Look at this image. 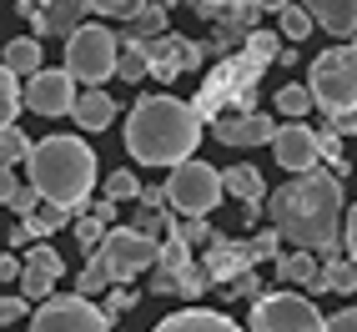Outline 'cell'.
I'll return each instance as SVG.
<instances>
[{
    "instance_id": "cell-1",
    "label": "cell",
    "mask_w": 357,
    "mask_h": 332,
    "mask_svg": "<svg viewBox=\"0 0 357 332\" xmlns=\"http://www.w3.org/2000/svg\"><path fill=\"white\" fill-rule=\"evenodd\" d=\"M267 222L302 252H332L342 242V176L332 166L292 172V181L267 197Z\"/></svg>"
},
{
    "instance_id": "cell-2",
    "label": "cell",
    "mask_w": 357,
    "mask_h": 332,
    "mask_svg": "<svg viewBox=\"0 0 357 332\" xmlns=\"http://www.w3.org/2000/svg\"><path fill=\"white\" fill-rule=\"evenodd\" d=\"M202 111L176 96H141L126 116V151L141 166H176L202 146Z\"/></svg>"
},
{
    "instance_id": "cell-3",
    "label": "cell",
    "mask_w": 357,
    "mask_h": 332,
    "mask_svg": "<svg viewBox=\"0 0 357 332\" xmlns=\"http://www.w3.org/2000/svg\"><path fill=\"white\" fill-rule=\"evenodd\" d=\"M26 166H31V186L45 202H61L66 211H76V206L91 202V186H96V151H91L81 136H45V141H36Z\"/></svg>"
},
{
    "instance_id": "cell-4",
    "label": "cell",
    "mask_w": 357,
    "mask_h": 332,
    "mask_svg": "<svg viewBox=\"0 0 357 332\" xmlns=\"http://www.w3.org/2000/svg\"><path fill=\"white\" fill-rule=\"evenodd\" d=\"M261 70H267V66H261L257 56H247V51L222 56V66L202 81L197 101H192L202 111V121H217L222 106L227 111H257V81H261Z\"/></svg>"
},
{
    "instance_id": "cell-5",
    "label": "cell",
    "mask_w": 357,
    "mask_h": 332,
    "mask_svg": "<svg viewBox=\"0 0 357 332\" xmlns=\"http://www.w3.org/2000/svg\"><path fill=\"white\" fill-rule=\"evenodd\" d=\"M307 91H312V106L327 116L357 106V40H337L332 51H322L307 70Z\"/></svg>"
},
{
    "instance_id": "cell-6",
    "label": "cell",
    "mask_w": 357,
    "mask_h": 332,
    "mask_svg": "<svg viewBox=\"0 0 357 332\" xmlns=\"http://www.w3.org/2000/svg\"><path fill=\"white\" fill-rule=\"evenodd\" d=\"M156 252H161V242L141 236L136 227H116V232H106L101 242L91 247V257L106 267L111 287H126V282H136L141 272H151L156 267Z\"/></svg>"
},
{
    "instance_id": "cell-7",
    "label": "cell",
    "mask_w": 357,
    "mask_h": 332,
    "mask_svg": "<svg viewBox=\"0 0 357 332\" xmlns=\"http://www.w3.org/2000/svg\"><path fill=\"white\" fill-rule=\"evenodd\" d=\"M222 197H227L222 172H217V166H206V161H197V156L176 161L172 176H166V206H176L181 217H206Z\"/></svg>"
},
{
    "instance_id": "cell-8",
    "label": "cell",
    "mask_w": 357,
    "mask_h": 332,
    "mask_svg": "<svg viewBox=\"0 0 357 332\" xmlns=\"http://www.w3.org/2000/svg\"><path fill=\"white\" fill-rule=\"evenodd\" d=\"M116 51H121V40H116L106 26H76L66 36V70L70 81L81 86H101L116 76Z\"/></svg>"
},
{
    "instance_id": "cell-9",
    "label": "cell",
    "mask_w": 357,
    "mask_h": 332,
    "mask_svg": "<svg viewBox=\"0 0 357 332\" xmlns=\"http://www.w3.org/2000/svg\"><path fill=\"white\" fill-rule=\"evenodd\" d=\"M247 332H322V312L307 292H261L252 297Z\"/></svg>"
},
{
    "instance_id": "cell-10",
    "label": "cell",
    "mask_w": 357,
    "mask_h": 332,
    "mask_svg": "<svg viewBox=\"0 0 357 332\" xmlns=\"http://www.w3.org/2000/svg\"><path fill=\"white\" fill-rule=\"evenodd\" d=\"M31 332H111V317L101 312L91 297L70 292V297H45L31 317Z\"/></svg>"
},
{
    "instance_id": "cell-11",
    "label": "cell",
    "mask_w": 357,
    "mask_h": 332,
    "mask_svg": "<svg viewBox=\"0 0 357 332\" xmlns=\"http://www.w3.org/2000/svg\"><path fill=\"white\" fill-rule=\"evenodd\" d=\"M141 56H146V70L156 81H176L181 70H197L202 66V45L197 40H181V36H151V40H136Z\"/></svg>"
},
{
    "instance_id": "cell-12",
    "label": "cell",
    "mask_w": 357,
    "mask_h": 332,
    "mask_svg": "<svg viewBox=\"0 0 357 332\" xmlns=\"http://www.w3.org/2000/svg\"><path fill=\"white\" fill-rule=\"evenodd\" d=\"M20 101L36 116H70V106H76V81H70V70H36V76H26Z\"/></svg>"
},
{
    "instance_id": "cell-13",
    "label": "cell",
    "mask_w": 357,
    "mask_h": 332,
    "mask_svg": "<svg viewBox=\"0 0 357 332\" xmlns=\"http://www.w3.org/2000/svg\"><path fill=\"white\" fill-rule=\"evenodd\" d=\"M211 131H217L222 146H272L277 121L267 111H227V116L211 121Z\"/></svg>"
},
{
    "instance_id": "cell-14",
    "label": "cell",
    "mask_w": 357,
    "mask_h": 332,
    "mask_svg": "<svg viewBox=\"0 0 357 332\" xmlns=\"http://www.w3.org/2000/svg\"><path fill=\"white\" fill-rule=\"evenodd\" d=\"M272 156L282 172H307V166H317V131L307 121H287L272 131Z\"/></svg>"
},
{
    "instance_id": "cell-15",
    "label": "cell",
    "mask_w": 357,
    "mask_h": 332,
    "mask_svg": "<svg viewBox=\"0 0 357 332\" xmlns=\"http://www.w3.org/2000/svg\"><path fill=\"white\" fill-rule=\"evenodd\" d=\"M202 267H206L211 282H231L236 272H247V267H252V252H247V242L211 236V242H206V257H202Z\"/></svg>"
},
{
    "instance_id": "cell-16",
    "label": "cell",
    "mask_w": 357,
    "mask_h": 332,
    "mask_svg": "<svg viewBox=\"0 0 357 332\" xmlns=\"http://www.w3.org/2000/svg\"><path fill=\"white\" fill-rule=\"evenodd\" d=\"M151 332H242V327L222 312H211V307H181V312L161 317Z\"/></svg>"
},
{
    "instance_id": "cell-17",
    "label": "cell",
    "mask_w": 357,
    "mask_h": 332,
    "mask_svg": "<svg viewBox=\"0 0 357 332\" xmlns=\"http://www.w3.org/2000/svg\"><path fill=\"white\" fill-rule=\"evenodd\" d=\"M302 6L317 20V31H332L337 40H347L357 31V0H302Z\"/></svg>"
},
{
    "instance_id": "cell-18",
    "label": "cell",
    "mask_w": 357,
    "mask_h": 332,
    "mask_svg": "<svg viewBox=\"0 0 357 332\" xmlns=\"http://www.w3.org/2000/svg\"><path fill=\"white\" fill-rule=\"evenodd\" d=\"M81 10H86L81 0H45L31 26H36V36H70L81 26Z\"/></svg>"
},
{
    "instance_id": "cell-19",
    "label": "cell",
    "mask_w": 357,
    "mask_h": 332,
    "mask_svg": "<svg viewBox=\"0 0 357 332\" xmlns=\"http://www.w3.org/2000/svg\"><path fill=\"white\" fill-rule=\"evenodd\" d=\"M70 116H76V126L81 131H106L116 121V101L106 96L101 86H91L86 96H76V106H70Z\"/></svg>"
},
{
    "instance_id": "cell-20",
    "label": "cell",
    "mask_w": 357,
    "mask_h": 332,
    "mask_svg": "<svg viewBox=\"0 0 357 332\" xmlns=\"http://www.w3.org/2000/svg\"><path fill=\"white\" fill-rule=\"evenodd\" d=\"M0 61H6L15 76H36V70H40V36H15V40H6Z\"/></svg>"
},
{
    "instance_id": "cell-21",
    "label": "cell",
    "mask_w": 357,
    "mask_h": 332,
    "mask_svg": "<svg viewBox=\"0 0 357 332\" xmlns=\"http://www.w3.org/2000/svg\"><path fill=\"white\" fill-rule=\"evenodd\" d=\"M322 257H327V262H317V272L327 282V292H357V262H352V257H342L337 247L322 252Z\"/></svg>"
},
{
    "instance_id": "cell-22",
    "label": "cell",
    "mask_w": 357,
    "mask_h": 332,
    "mask_svg": "<svg viewBox=\"0 0 357 332\" xmlns=\"http://www.w3.org/2000/svg\"><path fill=\"white\" fill-rule=\"evenodd\" d=\"M151 36H166V10L156 6V0H146L131 20H126V36H116V40H151Z\"/></svg>"
},
{
    "instance_id": "cell-23",
    "label": "cell",
    "mask_w": 357,
    "mask_h": 332,
    "mask_svg": "<svg viewBox=\"0 0 357 332\" xmlns=\"http://www.w3.org/2000/svg\"><path fill=\"white\" fill-rule=\"evenodd\" d=\"M222 186L231 197H242V202H261V186H267V181H261L257 166L242 161V166H227V172H222Z\"/></svg>"
},
{
    "instance_id": "cell-24",
    "label": "cell",
    "mask_w": 357,
    "mask_h": 332,
    "mask_svg": "<svg viewBox=\"0 0 357 332\" xmlns=\"http://www.w3.org/2000/svg\"><path fill=\"white\" fill-rule=\"evenodd\" d=\"M272 262H277V277H282V282H297V287H302V282L317 272V252H302V247H292V252H277Z\"/></svg>"
},
{
    "instance_id": "cell-25",
    "label": "cell",
    "mask_w": 357,
    "mask_h": 332,
    "mask_svg": "<svg viewBox=\"0 0 357 332\" xmlns=\"http://www.w3.org/2000/svg\"><path fill=\"white\" fill-rule=\"evenodd\" d=\"M172 222H176V217H172L166 206H146V202H141V206H136V217H131V227H136L141 236H151V242H161V236L172 232Z\"/></svg>"
},
{
    "instance_id": "cell-26",
    "label": "cell",
    "mask_w": 357,
    "mask_h": 332,
    "mask_svg": "<svg viewBox=\"0 0 357 332\" xmlns=\"http://www.w3.org/2000/svg\"><path fill=\"white\" fill-rule=\"evenodd\" d=\"M20 116V76L0 61V126H10Z\"/></svg>"
},
{
    "instance_id": "cell-27",
    "label": "cell",
    "mask_w": 357,
    "mask_h": 332,
    "mask_svg": "<svg viewBox=\"0 0 357 332\" xmlns=\"http://www.w3.org/2000/svg\"><path fill=\"white\" fill-rule=\"evenodd\" d=\"M31 146H36V141H31L26 131H20L15 121H10V126H0V161H6V166L26 161V156H31Z\"/></svg>"
},
{
    "instance_id": "cell-28",
    "label": "cell",
    "mask_w": 357,
    "mask_h": 332,
    "mask_svg": "<svg viewBox=\"0 0 357 332\" xmlns=\"http://www.w3.org/2000/svg\"><path fill=\"white\" fill-rule=\"evenodd\" d=\"M277 111L287 116V121H302V116L312 111V91L307 86H282L277 91Z\"/></svg>"
},
{
    "instance_id": "cell-29",
    "label": "cell",
    "mask_w": 357,
    "mask_h": 332,
    "mask_svg": "<svg viewBox=\"0 0 357 332\" xmlns=\"http://www.w3.org/2000/svg\"><path fill=\"white\" fill-rule=\"evenodd\" d=\"M277 15H282V36H287V40H307V36L317 31V20L307 15V6H297V0H292L287 10H277Z\"/></svg>"
},
{
    "instance_id": "cell-30",
    "label": "cell",
    "mask_w": 357,
    "mask_h": 332,
    "mask_svg": "<svg viewBox=\"0 0 357 332\" xmlns=\"http://www.w3.org/2000/svg\"><path fill=\"white\" fill-rule=\"evenodd\" d=\"M116 76H121V81H141V76H146V56H141L136 40H121V51H116Z\"/></svg>"
},
{
    "instance_id": "cell-31",
    "label": "cell",
    "mask_w": 357,
    "mask_h": 332,
    "mask_svg": "<svg viewBox=\"0 0 357 332\" xmlns=\"http://www.w3.org/2000/svg\"><path fill=\"white\" fill-rule=\"evenodd\" d=\"M317 161H327L337 176H347V156H342V136H337V126H332V131H317Z\"/></svg>"
},
{
    "instance_id": "cell-32",
    "label": "cell",
    "mask_w": 357,
    "mask_h": 332,
    "mask_svg": "<svg viewBox=\"0 0 357 332\" xmlns=\"http://www.w3.org/2000/svg\"><path fill=\"white\" fill-rule=\"evenodd\" d=\"M51 287H56V277H45V272H36V267L20 262V297H26V302H45Z\"/></svg>"
},
{
    "instance_id": "cell-33",
    "label": "cell",
    "mask_w": 357,
    "mask_h": 332,
    "mask_svg": "<svg viewBox=\"0 0 357 332\" xmlns=\"http://www.w3.org/2000/svg\"><path fill=\"white\" fill-rule=\"evenodd\" d=\"M106 287H111V277H106V267L96 262V257H91V262L81 267V277H76V292L81 297H101Z\"/></svg>"
},
{
    "instance_id": "cell-34",
    "label": "cell",
    "mask_w": 357,
    "mask_h": 332,
    "mask_svg": "<svg viewBox=\"0 0 357 332\" xmlns=\"http://www.w3.org/2000/svg\"><path fill=\"white\" fill-rule=\"evenodd\" d=\"M242 51H247V56H257L261 66H272L282 45H277V36H272V31H261V26H257V31H252V36L242 40Z\"/></svg>"
},
{
    "instance_id": "cell-35",
    "label": "cell",
    "mask_w": 357,
    "mask_h": 332,
    "mask_svg": "<svg viewBox=\"0 0 357 332\" xmlns=\"http://www.w3.org/2000/svg\"><path fill=\"white\" fill-rule=\"evenodd\" d=\"M172 232L181 236V242H186V247H206V242H211V236H217V232H211V227H206V217H181V222H172Z\"/></svg>"
},
{
    "instance_id": "cell-36",
    "label": "cell",
    "mask_w": 357,
    "mask_h": 332,
    "mask_svg": "<svg viewBox=\"0 0 357 332\" xmlns=\"http://www.w3.org/2000/svg\"><path fill=\"white\" fill-rule=\"evenodd\" d=\"M26 267H36V272H45V277H61V272H66L61 252H56V247H45V242H36V247L26 252Z\"/></svg>"
},
{
    "instance_id": "cell-37",
    "label": "cell",
    "mask_w": 357,
    "mask_h": 332,
    "mask_svg": "<svg viewBox=\"0 0 357 332\" xmlns=\"http://www.w3.org/2000/svg\"><path fill=\"white\" fill-rule=\"evenodd\" d=\"M86 10H96V15H111V20H131L146 0H81Z\"/></svg>"
},
{
    "instance_id": "cell-38",
    "label": "cell",
    "mask_w": 357,
    "mask_h": 332,
    "mask_svg": "<svg viewBox=\"0 0 357 332\" xmlns=\"http://www.w3.org/2000/svg\"><path fill=\"white\" fill-rule=\"evenodd\" d=\"M247 252H252V262H272V257L282 252V232H277V227H267V232H257L252 242H247Z\"/></svg>"
},
{
    "instance_id": "cell-39",
    "label": "cell",
    "mask_w": 357,
    "mask_h": 332,
    "mask_svg": "<svg viewBox=\"0 0 357 332\" xmlns=\"http://www.w3.org/2000/svg\"><path fill=\"white\" fill-rule=\"evenodd\" d=\"M106 197H111V202H131V197H141L136 172H111V176H106Z\"/></svg>"
},
{
    "instance_id": "cell-40",
    "label": "cell",
    "mask_w": 357,
    "mask_h": 332,
    "mask_svg": "<svg viewBox=\"0 0 357 332\" xmlns=\"http://www.w3.org/2000/svg\"><path fill=\"white\" fill-rule=\"evenodd\" d=\"M101 227H106V222L96 217V211H91V217H81V222H76V242H81V247L91 252V247H96V242H101V236H106Z\"/></svg>"
},
{
    "instance_id": "cell-41",
    "label": "cell",
    "mask_w": 357,
    "mask_h": 332,
    "mask_svg": "<svg viewBox=\"0 0 357 332\" xmlns=\"http://www.w3.org/2000/svg\"><path fill=\"white\" fill-rule=\"evenodd\" d=\"M231 297H261V277L247 267V272H236L231 277Z\"/></svg>"
},
{
    "instance_id": "cell-42",
    "label": "cell",
    "mask_w": 357,
    "mask_h": 332,
    "mask_svg": "<svg viewBox=\"0 0 357 332\" xmlns=\"http://www.w3.org/2000/svg\"><path fill=\"white\" fill-rule=\"evenodd\" d=\"M36 202H40V192H36V186H15V197H10L6 206H15V217H31V211H36Z\"/></svg>"
},
{
    "instance_id": "cell-43",
    "label": "cell",
    "mask_w": 357,
    "mask_h": 332,
    "mask_svg": "<svg viewBox=\"0 0 357 332\" xmlns=\"http://www.w3.org/2000/svg\"><path fill=\"white\" fill-rule=\"evenodd\" d=\"M31 307H26V297H0V327H10V322H20Z\"/></svg>"
},
{
    "instance_id": "cell-44",
    "label": "cell",
    "mask_w": 357,
    "mask_h": 332,
    "mask_svg": "<svg viewBox=\"0 0 357 332\" xmlns=\"http://www.w3.org/2000/svg\"><path fill=\"white\" fill-rule=\"evenodd\" d=\"M131 307H136V297H131L126 287H116V292L106 297V317H126V312H131Z\"/></svg>"
},
{
    "instance_id": "cell-45",
    "label": "cell",
    "mask_w": 357,
    "mask_h": 332,
    "mask_svg": "<svg viewBox=\"0 0 357 332\" xmlns=\"http://www.w3.org/2000/svg\"><path fill=\"white\" fill-rule=\"evenodd\" d=\"M322 332H357V307H347L337 317H322Z\"/></svg>"
},
{
    "instance_id": "cell-46",
    "label": "cell",
    "mask_w": 357,
    "mask_h": 332,
    "mask_svg": "<svg viewBox=\"0 0 357 332\" xmlns=\"http://www.w3.org/2000/svg\"><path fill=\"white\" fill-rule=\"evenodd\" d=\"M332 126H337V136H357V106L337 111V116H332Z\"/></svg>"
},
{
    "instance_id": "cell-47",
    "label": "cell",
    "mask_w": 357,
    "mask_h": 332,
    "mask_svg": "<svg viewBox=\"0 0 357 332\" xmlns=\"http://www.w3.org/2000/svg\"><path fill=\"white\" fill-rule=\"evenodd\" d=\"M15 186H20V181H15V172H10L6 161H0V206H6V202L15 197Z\"/></svg>"
},
{
    "instance_id": "cell-48",
    "label": "cell",
    "mask_w": 357,
    "mask_h": 332,
    "mask_svg": "<svg viewBox=\"0 0 357 332\" xmlns=\"http://www.w3.org/2000/svg\"><path fill=\"white\" fill-rule=\"evenodd\" d=\"M342 232H347V257L357 262V206L347 211V227H342Z\"/></svg>"
},
{
    "instance_id": "cell-49",
    "label": "cell",
    "mask_w": 357,
    "mask_h": 332,
    "mask_svg": "<svg viewBox=\"0 0 357 332\" xmlns=\"http://www.w3.org/2000/svg\"><path fill=\"white\" fill-rule=\"evenodd\" d=\"M141 202H146V206H166V186H141Z\"/></svg>"
},
{
    "instance_id": "cell-50",
    "label": "cell",
    "mask_w": 357,
    "mask_h": 332,
    "mask_svg": "<svg viewBox=\"0 0 357 332\" xmlns=\"http://www.w3.org/2000/svg\"><path fill=\"white\" fill-rule=\"evenodd\" d=\"M146 287H151V292H161V297H166V292H176V287H172V277L156 272V267H151V282H146Z\"/></svg>"
},
{
    "instance_id": "cell-51",
    "label": "cell",
    "mask_w": 357,
    "mask_h": 332,
    "mask_svg": "<svg viewBox=\"0 0 357 332\" xmlns=\"http://www.w3.org/2000/svg\"><path fill=\"white\" fill-rule=\"evenodd\" d=\"M96 217H101V222H106V227H111V222H116V202H111V197H101V202H96Z\"/></svg>"
},
{
    "instance_id": "cell-52",
    "label": "cell",
    "mask_w": 357,
    "mask_h": 332,
    "mask_svg": "<svg viewBox=\"0 0 357 332\" xmlns=\"http://www.w3.org/2000/svg\"><path fill=\"white\" fill-rule=\"evenodd\" d=\"M10 277H20V262L15 257H0V282H10Z\"/></svg>"
},
{
    "instance_id": "cell-53",
    "label": "cell",
    "mask_w": 357,
    "mask_h": 332,
    "mask_svg": "<svg viewBox=\"0 0 357 332\" xmlns=\"http://www.w3.org/2000/svg\"><path fill=\"white\" fill-rule=\"evenodd\" d=\"M252 6H257V10H287L292 0H252Z\"/></svg>"
},
{
    "instance_id": "cell-54",
    "label": "cell",
    "mask_w": 357,
    "mask_h": 332,
    "mask_svg": "<svg viewBox=\"0 0 357 332\" xmlns=\"http://www.w3.org/2000/svg\"><path fill=\"white\" fill-rule=\"evenodd\" d=\"M156 6H161V10H172V6H176V0H156Z\"/></svg>"
}]
</instances>
